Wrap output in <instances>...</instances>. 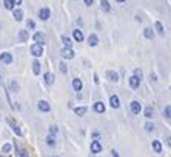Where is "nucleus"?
Wrapping results in <instances>:
<instances>
[{"instance_id":"1","label":"nucleus","mask_w":171,"mask_h":157,"mask_svg":"<svg viewBox=\"0 0 171 157\" xmlns=\"http://www.w3.org/2000/svg\"><path fill=\"white\" fill-rule=\"evenodd\" d=\"M31 52H32V55H35V57H42V54H43V45H40V43L31 45Z\"/></svg>"},{"instance_id":"2","label":"nucleus","mask_w":171,"mask_h":157,"mask_svg":"<svg viewBox=\"0 0 171 157\" xmlns=\"http://www.w3.org/2000/svg\"><path fill=\"white\" fill-rule=\"evenodd\" d=\"M60 55H62L63 59H68V60H69V59L74 57V51L71 49V46H65V48L60 51Z\"/></svg>"},{"instance_id":"3","label":"nucleus","mask_w":171,"mask_h":157,"mask_svg":"<svg viewBox=\"0 0 171 157\" xmlns=\"http://www.w3.org/2000/svg\"><path fill=\"white\" fill-rule=\"evenodd\" d=\"M49 17H51V11H49L48 8H40L39 9V18H40V20L46 22Z\"/></svg>"},{"instance_id":"4","label":"nucleus","mask_w":171,"mask_h":157,"mask_svg":"<svg viewBox=\"0 0 171 157\" xmlns=\"http://www.w3.org/2000/svg\"><path fill=\"white\" fill-rule=\"evenodd\" d=\"M37 108H39V111H42V113H49V109H51V106H49V103L46 100H39Z\"/></svg>"},{"instance_id":"5","label":"nucleus","mask_w":171,"mask_h":157,"mask_svg":"<svg viewBox=\"0 0 171 157\" xmlns=\"http://www.w3.org/2000/svg\"><path fill=\"white\" fill-rule=\"evenodd\" d=\"M32 39H34L35 43H40V45H45V43H46V35H45L43 32H35Z\"/></svg>"},{"instance_id":"6","label":"nucleus","mask_w":171,"mask_h":157,"mask_svg":"<svg viewBox=\"0 0 171 157\" xmlns=\"http://www.w3.org/2000/svg\"><path fill=\"white\" fill-rule=\"evenodd\" d=\"M0 62L5 65H11L13 63V55L10 52H2L0 54Z\"/></svg>"},{"instance_id":"7","label":"nucleus","mask_w":171,"mask_h":157,"mask_svg":"<svg viewBox=\"0 0 171 157\" xmlns=\"http://www.w3.org/2000/svg\"><path fill=\"white\" fill-rule=\"evenodd\" d=\"M102 151V143L99 140H93L91 142V154H99Z\"/></svg>"},{"instance_id":"8","label":"nucleus","mask_w":171,"mask_h":157,"mask_svg":"<svg viewBox=\"0 0 171 157\" xmlns=\"http://www.w3.org/2000/svg\"><path fill=\"white\" fill-rule=\"evenodd\" d=\"M131 111H133V114H140L142 105L139 103L137 100H133V102H131Z\"/></svg>"},{"instance_id":"9","label":"nucleus","mask_w":171,"mask_h":157,"mask_svg":"<svg viewBox=\"0 0 171 157\" xmlns=\"http://www.w3.org/2000/svg\"><path fill=\"white\" fill-rule=\"evenodd\" d=\"M140 80H142V79H139L137 76H131V77H130V86H131L133 89L139 88V85H140Z\"/></svg>"},{"instance_id":"10","label":"nucleus","mask_w":171,"mask_h":157,"mask_svg":"<svg viewBox=\"0 0 171 157\" xmlns=\"http://www.w3.org/2000/svg\"><path fill=\"white\" fill-rule=\"evenodd\" d=\"M13 17H14V20H17V22H22V18H23V11H22L20 8L13 9Z\"/></svg>"},{"instance_id":"11","label":"nucleus","mask_w":171,"mask_h":157,"mask_svg":"<svg viewBox=\"0 0 171 157\" xmlns=\"http://www.w3.org/2000/svg\"><path fill=\"white\" fill-rule=\"evenodd\" d=\"M106 79L110 80V82H117L119 80V74L116 72V71H108L106 72Z\"/></svg>"},{"instance_id":"12","label":"nucleus","mask_w":171,"mask_h":157,"mask_svg":"<svg viewBox=\"0 0 171 157\" xmlns=\"http://www.w3.org/2000/svg\"><path fill=\"white\" fill-rule=\"evenodd\" d=\"M43 80H45V83H46V85H52L56 79H54V76H52L51 72H45V74H43Z\"/></svg>"},{"instance_id":"13","label":"nucleus","mask_w":171,"mask_h":157,"mask_svg":"<svg viewBox=\"0 0 171 157\" xmlns=\"http://www.w3.org/2000/svg\"><path fill=\"white\" fill-rule=\"evenodd\" d=\"M110 105H111V108H119V106H120L119 97H117V96H111V97H110Z\"/></svg>"},{"instance_id":"14","label":"nucleus","mask_w":171,"mask_h":157,"mask_svg":"<svg viewBox=\"0 0 171 157\" xmlns=\"http://www.w3.org/2000/svg\"><path fill=\"white\" fill-rule=\"evenodd\" d=\"M73 37H74L76 42H83V32H82V29H74Z\"/></svg>"},{"instance_id":"15","label":"nucleus","mask_w":171,"mask_h":157,"mask_svg":"<svg viewBox=\"0 0 171 157\" xmlns=\"http://www.w3.org/2000/svg\"><path fill=\"white\" fill-rule=\"evenodd\" d=\"M73 88H74V91H82V88H83V83H82V80L80 79H74L73 80Z\"/></svg>"},{"instance_id":"16","label":"nucleus","mask_w":171,"mask_h":157,"mask_svg":"<svg viewBox=\"0 0 171 157\" xmlns=\"http://www.w3.org/2000/svg\"><path fill=\"white\" fill-rule=\"evenodd\" d=\"M86 106H77V108H74V113H76V116H79V117H82V116H85L86 114Z\"/></svg>"},{"instance_id":"17","label":"nucleus","mask_w":171,"mask_h":157,"mask_svg":"<svg viewBox=\"0 0 171 157\" xmlns=\"http://www.w3.org/2000/svg\"><path fill=\"white\" fill-rule=\"evenodd\" d=\"M97 43H99V37L96 34H91V35L88 37V45L89 46H96Z\"/></svg>"},{"instance_id":"18","label":"nucleus","mask_w":171,"mask_h":157,"mask_svg":"<svg viewBox=\"0 0 171 157\" xmlns=\"http://www.w3.org/2000/svg\"><path fill=\"white\" fill-rule=\"evenodd\" d=\"M8 123L11 125V128H13V131L17 134V136H22V131H20V128L17 126L15 123H14V120H11V119H8Z\"/></svg>"},{"instance_id":"19","label":"nucleus","mask_w":171,"mask_h":157,"mask_svg":"<svg viewBox=\"0 0 171 157\" xmlns=\"http://www.w3.org/2000/svg\"><path fill=\"white\" fill-rule=\"evenodd\" d=\"M151 146H153V150H154L157 154H160V153H162V143H160L159 140H153Z\"/></svg>"},{"instance_id":"20","label":"nucleus","mask_w":171,"mask_h":157,"mask_svg":"<svg viewBox=\"0 0 171 157\" xmlns=\"http://www.w3.org/2000/svg\"><path fill=\"white\" fill-rule=\"evenodd\" d=\"M94 111L96 113H105V105L102 102H96L94 103Z\"/></svg>"},{"instance_id":"21","label":"nucleus","mask_w":171,"mask_h":157,"mask_svg":"<svg viewBox=\"0 0 171 157\" xmlns=\"http://www.w3.org/2000/svg\"><path fill=\"white\" fill-rule=\"evenodd\" d=\"M28 37H29L28 31H26V29H20V32H19V39H20V42H26V40H28Z\"/></svg>"},{"instance_id":"22","label":"nucleus","mask_w":171,"mask_h":157,"mask_svg":"<svg viewBox=\"0 0 171 157\" xmlns=\"http://www.w3.org/2000/svg\"><path fill=\"white\" fill-rule=\"evenodd\" d=\"M143 114H145V117H147V119H151L153 116H154V108H153V106L145 108V111H143Z\"/></svg>"},{"instance_id":"23","label":"nucleus","mask_w":171,"mask_h":157,"mask_svg":"<svg viewBox=\"0 0 171 157\" xmlns=\"http://www.w3.org/2000/svg\"><path fill=\"white\" fill-rule=\"evenodd\" d=\"M143 35L147 37V39H153V37H154V31L151 29V28H145V29H143Z\"/></svg>"},{"instance_id":"24","label":"nucleus","mask_w":171,"mask_h":157,"mask_svg":"<svg viewBox=\"0 0 171 157\" xmlns=\"http://www.w3.org/2000/svg\"><path fill=\"white\" fill-rule=\"evenodd\" d=\"M45 140H46V145H48V146H54V145H56V137H54V134H49L46 139H45Z\"/></svg>"},{"instance_id":"25","label":"nucleus","mask_w":171,"mask_h":157,"mask_svg":"<svg viewBox=\"0 0 171 157\" xmlns=\"http://www.w3.org/2000/svg\"><path fill=\"white\" fill-rule=\"evenodd\" d=\"M32 72L37 76V74H40V63L37 62V60H34L32 62Z\"/></svg>"},{"instance_id":"26","label":"nucleus","mask_w":171,"mask_h":157,"mask_svg":"<svg viewBox=\"0 0 171 157\" xmlns=\"http://www.w3.org/2000/svg\"><path fill=\"white\" fill-rule=\"evenodd\" d=\"M3 5H5V8H6V9H10V11H13L14 6H15L13 0H3Z\"/></svg>"},{"instance_id":"27","label":"nucleus","mask_w":171,"mask_h":157,"mask_svg":"<svg viewBox=\"0 0 171 157\" xmlns=\"http://www.w3.org/2000/svg\"><path fill=\"white\" fill-rule=\"evenodd\" d=\"M100 8L103 9V11H105V13H108V11H110V9H111V6H110V3H108V2H106V0H102V2H100Z\"/></svg>"},{"instance_id":"28","label":"nucleus","mask_w":171,"mask_h":157,"mask_svg":"<svg viewBox=\"0 0 171 157\" xmlns=\"http://www.w3.org/2000/svg\"><path fill=\"white\" fill-rule=\"evenodd\" d=\"M154 28H156V31H157L160 35H164V34H165V31H164V26H162V23H160V22H156Z\"/></svg>"},{"instance_id":"29","label":"nucleus","mask_w":171,"mask_h":157,"mask_svg":"<svg viewBox=\"0 0 171 157\" xmlns=\"http://www.w3.org/2000/svg\"><path fill=\"white\" fill-rule=\"evenodd\" d=\"M62 43H63L65 46H71V43H73V42H71V39H69L68 35H62Z\"/></svg>"},{"instance_id":"30","label":"nucleus","mask_w":171,"mask_h":157,"mask_svg":"<svg viewBox=\"0 0 171 157\" xmlns=\"http://www.w3.org/2000/svg\"><path fill=\"white\" fill-rule=\"evenodd\" d=\"M164 116H165L167 120H170V117H171V106H170V105L165 106V109H164Z\"/></svg>"},{"instance_id":"31","label":"nucleus","mask_w":171,"mask_h":157,"mask_svg":"<svg viewBox=\"0 0 171 157\" xmlns=\"http://www.w3.org/2000/svg\"><path fill=\"white\" fill-rule=\"evenodd\" d=\"M15 154L17 156H23V157L28 156V153H26L25 150H19V148H17V143H15Z\"/></svg>"},{"instance_id":"32","label":"nucleus","mask_w":171,"mask_h":157,"mask_svg":"<svg viewBox=\"0 0 171 157\" xmlns=\"http://www.w3.org/2000/svg\"><path fill=\"white\" fill-rule=\"evenodd\" d=\"M59 66H60V72H62V74H66V72H68V66H66V65H65L63 62H62V63L59 65Z\"/></svg>"},{"instance_id":"33","label":"nucleus","mask_w":171,"mask_h":157,"mask_svg":"<svg viewBox=\"0 0 171 157\" xmlns=\"http://www.w3.org/2000/svg\"><path fill=\"white\" fill-rule=\"evenodd\" d=\"M153 129H154V125H153L151 122H147L145 123V131H148V133H151Z\"/></svg>"},{"instance_id":"34","label":"nucleus","mask_w":171,"mask_h":157,"mask_svg":"<svg viewBox=\"0 0 171 157\" xmlns=\"http://www.w3.org/2000/svg\"><path fill=\"white\" fill-rule=\"evenodd\" d=\"M2 150H3V153H5V154H8V153H11V145H10V143H5V145H3V148H2Z\"/></svg>"},{"instance_id":"35","label":"nucleus","mask_w":171,"mask_h":157,"mask_svg":"<svg viewBox=\"0 0 171 157\" xmlns=\"http://www.w3.org/2000/svg\"><path fill=\"white\" fill-rule=\"evenodd\" d=\"M26 26H28V29H34V28H35L34 20H28V22H26Z\"/></svg>"},{"instance_id":"36","label":"nucleus","mask_w":171,"mask_h":157,"mask_svg":"<svg viewBox=\"0 0 171 157\" xmlns=\"http://www.w3.org/2000/svg\"><path fill=\"white\" fill-rule=\"evenodd\" d=\"M11 88H13V91H19V83H17L15 80H13L11 82Z\"/></svg>"},{"instance_id":"37","label":"nucleus","mask_w":171,"mask_h":157,"mask_svg":"<svg viewBox=\"0 0 171 157\" xmlns=\"http://www.w3.org/2000/svg\"><path fill=\"white\" fill-rule=\"evenodd\" d=\"M134 76H137L139 79H142V76H143V74H142V69L136 68V69H134Z\"/></svg>"},{"instance_id":"38","label":"nucleus","mask_w":171,"mask_h":157,"mask_svg":"<svg viewBox=\"0 0 171 157\" xmlns=\"http://www.w3.org/2000/svg\"><path fill=\"white\" fill-rule=\"evenodd\" d=\"M57 131H59L57 126H54V125H52V126H49V134H56Z\"/></svg>"},{"instance_id":"39","label":"nucleus","mask_w":171,"mask_h":157,"mask_svg":"<svg viewBox=\"0 0 171 157\" xmlns=\"http://www.w3.org/2000/svg\"><path fill=\"white\" fill-rule=\"evenodd\" d=\"M83 2H85L86 6H91V5H93V0H83Z\"/></svg>"},{"instance_id":"40","label":"nucleus","mask_w":171,"mask_h":157,"mask_svg":"<svg viewBox=\"0 0 171 157\" xmlns=\"http://www.w3.org/2000/svg\"><path fill=\"white\" fill-rule=\"evenodd\" d=\"M13 2H14V5H17V6L22 5V0H13Z\"/></svg>"},{"instance_id":"41","label":"nucleus","mask_w":171,"mask_h":157,"mask_svg":"<svg viewBox=\"0 0 171 157\" xmlns=\"http://www.w3.org/2000/svg\"><path fill=\"white\" fill-rule=\"evenodd\" d=\"M111 156H116V157H117V156H119V153L116 151V150H113V151H111Z\"/></svg>"},{"instance_id":"42","label":"nucleus","mask_w":171,"mask_h":157,"mask_svg":"<svg viewBox=\"0 0 171 157\" xmlns=\"http://www.w3.org/2000/svg\"><path fill=\"white\" fill-rule=\"evenodd\" d=\"M94 82H96V83H99V77H97V74H94Z\"/></svg>"},{"instance_id":"43","label":"nucleus","mask_w":171,"mask_h":157,"mask_svg":"<svg viewBox=\"0 0 171 157\" xmlns=\"http://www.w3.org/2000/svg\"><path fill=\"white\" fill-rule=\"evenodd\" d=\"M116 2H117V3H123V2H125V0H116Z\"/></svg>"}]
</instances>
